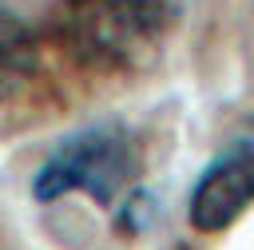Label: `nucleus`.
Wrapping results in <instances>:
<instances>
[{"label": "nucleus", "instance_id": "nucleus-1", "mask_svg": "<svg viewBox=\"0 0 254 250\" xmlns=\"http://www.w3.org/2000/svg\"><path fill=\"white\" fill-rule=\"evenodd\" d=\"M139 179V143L123 123H91L71 131L36 171L32 194L56 202L64 194H91L95 202H119Z\"/></svg>", "mask_w": 254, "mask_h": 250}, {"label": "nucleus", "instance_id": "nucleus-2", "mask_svg": "<svg viewBox=\"0 0 254 250\" xmlns=\"http://www.w3.org/2000/svg\"><path fill=\"white\" fill-rule=\"evenodd\" d=\"M175 12L179 0H60L56 24L75 60L119 67L159 40Z\"/></svg>", "mask_w": 254, "mask_h": 250}, {"label": "nucleus", "instance_id": "nucleus-3", "mask_svg": "<svg viewBox=\"0 0 254 250\" xmlns=\"http://www.w3.org/2000/svg\"><path fill=\"white\" fill-rule=\"evenodd\" d=\"M254 202V139H242L226 147L194 183L187 218L194 230L214 234L230 226L246 206Z\"/></svg>", "mask_w": 254, "mask_h": 250}, {"label": "nucleus", "instance_id": "nucleus-4", "mask_svg": "<svg viewBox=\"0 0 254 250\" xmlns=\"http://www.w3.org/2000/svg\"><path fill=\"white\" fill-rule=\"evenodd\" d=\"M36 67V36L20 12L0 4V95L20 87Z\"/></svg>", "mask_w": 254, "mask_h": 250}]
</instances>
